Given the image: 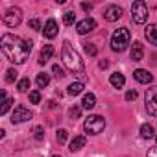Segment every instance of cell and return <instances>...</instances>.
<instances>
[{"label":"cell","mask_w":157,"mask_h":157,"mask_svg":"<svg viewBox=\"0 0 157 157\" xmlns=\"http://www.w3.org/2000/svg\"><path fill=\"white\" fill-rule=\"evenodd\" d=\"M146 111L151 117H157V87L146 91Z\"/></svg>","instance_id":"52a82bcc"},{"label":"cell","mask_w":157,"mask_h":157,"mask_svg":"<svg viewBox=\"0 0 157 157\" xmlns=\"http://www.w3.org/2000/svg\"><path fill=\"white\" fill-rule=\"evenodd\" d=\"M52 56H54V46L52 44H44L43 50H41V54H39V63L44 65L48 59H52Z\"/></svg>","instance_id":"4fadbf2b"},{"label":"cell","mask_w":157,"mask_h":157,"mask_svg":"<svg viewBox=\"0 0 157 157\" xmlns=\"http://www.w3.org/2000/svg\"><path fill=\"white\" fill-rule=\"evenodd\" d=\"M28 26L33 28V30H41V22H39V19H32V21L28 22Z\"/></svg>","instance_id":"1f68e13d"},{"label":"cell","mask_w":157,"mask_h":157,"mask_svg":"<svg viewBox=\"0 0 157 157\" xmlns=\"http://www.w3.org/2000/svg\"><path fill=\"white\" fill-rule=\"evenodd\" d=\"M131 17L135 24H144L148 21V6L142 2V0H137L131 6Z\"/></svg>","instance_id":"5b68a950"},{"label":"cell","mask_w":157,"mask_h":157,"mask_svg":"<svg viewBox=\"0 0 157 157\" xmlns=\"http://www.w3.org/2000/svg\"><path fill=\"white\" fill-rule=\"evenodd\" d=\"M144 35H146V39H148L153 46H157V24H148Z\"/></svg>","instance_id":"2e32d148"},{"label":"cell","mask_w":157,"mask_h":157,"mask_svg":"<svg viewBox=\"0 0 157 157\" xmlns=\"http://www.w3.org/2000/svg\"><path fill=\"white\" fill-rule=\"evenodd\" d=\"M82 105H83V109L91 111V109L96 105V98H94V94H93V93L85 94V96H83V100H82Z\"/></svg>","instance_id":"ac0fdd59"},{"label":"cell","mask_w":157,"mask_h":157,"mask_svg":"<svg viewBox=\"0 0 157 157\" xmlns=\"http://www.w3.org/2000/svg\"><path fill=\"white\" fill-rule=\"evenodd\" d=\"M2 100H4V102H2V107H0V115H6V113L10 111V107H11L13 100L6 96V91H2Z\"/></svg>","instance_id":"7402d4cb"},{"label":"cell","mask_w":157,"mask_h":157,"mask_svg":"<svg viewBox=\"0 0 157 157\" xmlns=\"http://www.w3.org/2000/svg\"><path fill=\"white\" fill-rule=\"evenodd\" d=\"M129 30L128 28H118L115 30V33L111 35V48L115 52H124L129 44Z\"/></svg>","instance_id":"3957f363"},{"label":"cell","mask_w":157,"mask_h":157,"mask_svg":"<svg viewBox=\"0 0 157 157\" xmlns=\"http://www.w3.org/2000/svg\"><path fill=\"white\" fill-rule=\"evenodd\" d=\"M109 82H111V85H113L115 89H122L124 83H126V78H124V74H120V72H113L111 78H109Z\"/></svg>","instance_id":"5bb4252c"},{"label":"cell","mask_w":157,"mask_h":157,"mask_svg":"<svg viewBox=\"0 0 157 157\" xmlns=\"http://www.w3.org/2000/svg\"><path fill=\"white\" fill-rule=\"evenodd\" d=\"M2 21H4L6 26L15 28V26H19L21 21H22V11H21L19 8H10V10L2 15Z\"/></svg>","instance_id":"8992f818"},{"label":"cell","mask_w":157,"mask_h":157,"mask_svg":"<svg viewBox=\"0 0 157 157\" xmlns=\"http://www.w3.org/2000/svg\"><path fill=\"white\" fill-rule=\"evenodd\" d=\"M17 89H19L21 93H26V91L30 89V80H28V78H22V80L19 82V85H17Z\"/></svg>","instance_id":"d4e9b609"},{"label":"cell","mask_w":157,"mask_h":157,"mask_svg":"<svg viewBox=\"0 0 157 157\" xmlns=\"http://www.w3.org/2000/svg\"><path fill=\"white\" fill-rule=\"evenodd\" d=\"M0 48H2L4 56L11 63L21 65V63L26 61V57L32 52V41H24V39H21L13 33H4L2 41H0Z\"/></svg>","instance_id":"6da1fadb"},{"label":"cell","mask_w":157,"mask_h":157,"mask_svg":"<svg viewBox=\"0 0 157 157\" xmlns=\"http://www.w3.org/2000/svg\"><path fill=\"white\" fill-rule=\"evenodd\" d=\"M105 128V118L100 117V115H91L85 122H83V129L89 133V135H98L102 133Z\"/></svg>","instance_id":"277c9868"},{"label":"cell","mask_w":157,"mask_h":157,"mask_svg":"<svg viewBox=\"0 0 157 157\" xmlns=\"http://www.w3.org/2000/svg\"><path fill=\"white\" fill-rule=\"evenodd\" d=\"M30 102L32 104H39L41 102V93L39 91H32L30 93Z\"/></svg>","instance_id":"f1b7e54d"},{"label":"cell","mask_w":157,"mask_h":157,"mask_svg":"<svg viewBox=\"0 0 157 157\" xmlns=\"http://www.w3.org/2000/svg\"><path fill=\"white\" fill-rule=\"evenodd\" d=\"M96 28V21L94 19H83V21H80L78 22V26H76V30H78V33L80 35H85V33H91L93 30Z\"/></svg>","instance_id":"9c48e42d"},{"label":"cell","mask_w":157,"mask_h":157,"mask_svg":"<svg viewBox=\"0 0 157 157\" xmlns=\"http://www.w3.org/2000/svg\"><path fill=\"white\" fill-rule=\"evenodd\" d=\"M15 80H17V70H15V68H8V72H6V82L11 83V82H15Z\"/></svg>","instance_id":"484cf974"},{"label":"cell","mask_w":157,"mask_h":157,"mask_svg":"<svg viewBox=\"0 0 157 157\" xmlns=\"http://www.w3.org/2000/svg\"><path fill=\"white\" fill-rule=\"evenodd\" d=\"M67 137H68L67 129H59V131H57V142H59V144H65V142H67Z\"/></svg>","instance_id":"83f0119b"},{"label":"cell","mask_w":157,"mask_h":157,"mask_svg":"<svg viewBox=\"0 0 157 157\" xmlns=\"http://www.w3.org/2000/svg\"><path fill=\"white\" fill-rule=\"evenodd\" d=\"M148 157H157V146H153V148L148 150Z\"/></svg>","instance_id":"836d02e7"},{"label":"cell","mask_w":157,"mask_h":157,"mask_svg":"<svg viewBox=\"0 0 157 157\" xmlns=\"http://www.w3.org/2000/svg\"><path fill=\"white\" fill-rule=\"evenodd\" d=\"M74 21H76V15H74L72 11H67V13L63 15V22H65V26H72Z\"/></svg>","instance_id":"cb8c5ba5"},{"label":"cell","mask_w":157,"mask_h":157,"mask_svg":"<svg viewBox=\"0 0 157 157\" xmlns=\"http://www.w3.org/2000/svg\"><path fill=\"white\" fill-rule=\"evenodd\" d=\"M35 83H37V87H39V89H44V87L50 83V76H48V74H44V72L37 74V78H35Z\"/></svg>","instance_id":"ffe728a7"},{"label":"cell","mask_w":157,"mask_h":157,"mask_svg":"<svg viewBox=\"0 0 157 157\" xmlns=\"http://www.w3.org/2000/svg\"><path fill=\"white\" fill-rule=\"evenodd\" d=\"M68 117H70V120H76V118H80V117H82V107H78V105L70 107V111H68Z\"/></svg>","instance_id":"603a6c76"},{"label":"cell","mask_w":157,"mask_h":157,"mask_svg":"<svg viewBox=\"0 0 157 157\" xmlns=\"http://www.w3.org/2000/svg\"><path fill=\"white\" fill-rule=\"evenodd\" d=\"M98 67H100V68H107V67H109V61H105V59H102Z\"/></svg>","instance_id":"d590c367"},{"label":"cell","mask_w":157,"mask_h":157,"mask_svg":"<svg viewBox=\"0 0 157 157\" xmlns=\"http://www.w3.org/2000/svg\"><path fill=\"white\" fill-rule=\"evenodd\" d=\"M122 17V8L120 6H109L105 11H104V19L107 22H115Z\"/></svg>","instance_id":"30bf717a"},{"label":"cell","mask_w":157,"mask_h":157,"mask_svg":"<svg viewBox=\"0 0 157 157\" xmlns=\"http://www.w3.org/2000/svg\"><path fill=\"white\" fill-rule=\"evenodd\" d=\"M140 137H142V139H151V137H155L153 126H151V124H142V126H140Z\"/></svg>","instance_id":"44dd1931"},{"label":"cell","mask_w":157,"mask_h":157,"mask_svg":"<svg viewBox=\"0 0 157 157\" xmlns=\"http://www.w3.org/2000/svg\"><path fill=\"white\" fill-rule=\"evenodd\" d=\"M85 142H87V139H85L83 135L74 137V139L70 140V151H78V150H82V148L85 146Z\"/></svg>","instance_id":"e0dca14e"},{"label":"cell","mask_w":157,"mask_h":157,"mask_svg":"<svg viewBox=\"0 0 157 157\" xmlns=\"http://www.w3.org/2000/svg\"><path fill=\"white\" fill-rule=\"evenodd\" d=\"M61 59H63L65 67H67L70 72H74V74H78V76H82V78H83V74H85V67H83V61H82L80 54H78V52L72 48V44H70L68 41H65V43H63Z\"/></svg>","instance_id":"7a4b0ae2"},{"label":"cell","mask_w":157,"mask_h":157,"mask_svg":"<svg viewBox=\"0 0 157 157\" xmlns=\"http://www.w3.org/2000/svg\"><path fill=\"white\" fill-rule=\"evenodd\" d=\"M83 48H85V52H87L89 56H96V54H98V48H96L94 44H91V43H85Z\"/></svg>","instance_id":"4316f807"},{"label":"cell","mask_w":157,"mask_h":157,"mask_svg":"<svg viewBox=\"0 0 157 157\" xmlns=\"http://www.w3.org/2000/svg\"><path fill=\"white\" fill-rule=\"evenodd\" d=\"M142 57H144L142 44H140L139 41H135L133 46H131V59H133V61H142Z\"/></svg>","instance_id":"9a60e30c"},{"label":"cell","mask_w":157,"mask_h":157,"mask_svg":"<svg viewBox=\"0 0 157 157\" xmlns=\"http://www.w3.org/2000/svg\"><path fill=\"white\" fill-rule=\"evenodd\" d=\"M70 96H78V94H82L83 93V83L82 82H74L68 85V91H67Z\"/></svg>","instance_id":"d6986e66"},{"label":"cell","mask_w":157,"mask_h":157,"mask_svg":"<svg viewBox=\"0 0 157 157\" xmlns=\"http://www.w3.org/2000/svg\"><path fill=\"white\" fill-rule=\"evenodd\" d=\"M155 140H157V135H155Z\"/></svg>","instance_id":"74e56055"},{"label":"cell","mask_w":157,"mask_h":157,"mask_svg":"<svg viewBox=\"0 0 157 157\" xmlns=\"http://www.w3.org/2000/svg\"><path fill=\"white\" fill-rule=\"evenodd\" d=\"M82 10H83V11H91V10H93V4H87V2H83V4H82Z\"/></svg>","instance_id":"e575fe53"},{"label":"cell","mask_w":157,"mask_h":157,"mask_svg":"<svg viewBox=\"0 0 157 157\" xmlns=\"http://www.w3.org/2000/svg\"><path fill=\"white\" fill-rule=\"evenodd\" d=\"M33 137H35L37 140H43V139H44V129H43L41 126H37V128L33 129Z\"/></svg>","instance_id":"f546056e"},{"label":"cell","mask_w":157,"mask_h":157,"mask_svg":"<svg viewBox=\"0 0 157 157\" xmlns=\"http://www.w3.org/2000/svg\"><path fill=\"white\" fill-rule=\"evenodd\" d=\"M52 72H54L56 78H63V76H65V70H63L59 65H54V67H52Z\"/></svg>","instance_id":"4dcf8cb0"},{"label":"cell","mask_w":157,"mask_h":157,"mask_svg":"<svg viewBox=\"0 0 157 157\" xmlns=\"http://www.w3.org/2000/svg\"><path fill=\"white\" fill-rule=\"evenodd\" d=\"M57 30H59L57 22H56L54 19H50V21H46V24H44V30H43V33H44V37H46V39H54V37L57 35Z\"/></svg>","instance_id":"7c38bea8"},{"label":"cell","mask_w":157,"mask_h":157,"mask_svg":"<svg viewBox=\"0 0 157 157\" xmlns=\"http://www.w3.org/2000/svg\"><path fill=\"white\" fill-rule=\"evenodd\" d=\"M52 157H61V155H52Z\"/></svg>","instance_id":"8d00e7d4"},{"label":"cell","mask_w":157,"mask_h":157,"mask_svg":"<svg viewBox=\"0 0 157 157\" xmlns=\"http://www.w3.org/2000/svg\"><path fill=\"white\" fill-rule=\"evenodd\" d=\"M133 78H135L139 83H146V85L153 82V76H151L148 70H144V68H137V70L133 72Z\"/></svg>","instance_id":"8fae6325"},{"label":"cell","mask_w":157,"mask_h":157,"mask_svg":"<svg viewBox=\"0 0 157 157\" xmlns=\"http://www.w3.org/2000/svg\"><path fill=\"white\" fill-rule=\"evenodd\" d=\"M135 98H137V91H133V89H131V91H128V93H126V100H128V102H131V100H135Z\"/></svg>","instance_id":"d6a6232c"},{"label":"cell","mask_w":157,"mask_h":157,"mask_svg":"<svg viewBox=\"0 0 157 157\" xmlns=\"http://www.w3.org/2000/svg\"><path fill=\"white\" fill-rule=\"evenodd\" d=\"M33 115H32V111L30 109H26L24 105H17L15 109H13V115H11V124H21V122H26V120H30Z\"/></svg>","instance_id":"ba28073f"}]
</instances>
